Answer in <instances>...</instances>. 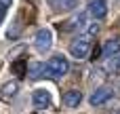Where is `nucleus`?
I'll list each match as a JSON object with an SVG mask.
<instances>
[{
	"mask_svg": "<svg viewBox=\"0 0 120 114\" xmlns=\"http://www.w3.org/2000/svg\"><path fill=\"white\" fill-rule=\"evenodd\" d=\"M17 91H19V83H17V80H8V83H4L2 89H0V99H2V102H11V99L17 95Z\"/></svg>",
	"mask_w": 120,
	"mask_h": 114,
	"instance_id": "0eeeda50",
	"label": "nucleus"
},
{
	"mask_svg": "<svg viewBox=\"0 0 120 114\" xmlns=\"http://www.w3.org/2000/svg\"><path fill=\"white\" fill-rule=\"evenodd\" d=\"M89 15L93 19H103L108 15V2L105 0H89Z\"/></svg>",
	"mask_w": 120,
	"mask_h": 114,
	"instance_id": "39448f33",
	"label": "nucleus"
},
{
	"mask_svg": "<svg viewBox=\"0 0 120 114\" xmlns=\"http://www.w3.org/2000/svg\"><path fill=\"white\" fill-rule=\"evenodd\" d=\"M49 4L55 8V11H74L78 6V0H49Z\"/></svg>",
	"mask_w": 120,
	"mask_h": 114,
	"instance_id": "9b49d317",
	"label": "nucleus"
},
{
	"mask_svg": "<svg viewBox=\"0 0 120 114\" xmlns=\"http://www.w3.org/2000/svg\"><path fill=\"white\" fill-rule=\"evenodd\" d=\"M89 53H91V38H86V36H80L70 44V55L76 59H86Z\"/></svg>",
	"mask_w": 120,
	"mask_h": 114,
	"instance_id": "f03ea898",
	"label": "nucleus"
},
{
	"mask_svg": "<svg viewBox=\"0 0 120 114\" xmlns=\"http://www.w3.org/2000/svg\"><path fill=\"white\" fill-rule=\"evenodd\" d=\"M80 102H82V93L78 89H70L63 93V106L65 108H78Z\"/></svg>",
	"mask_w": 120,
	"mask_h": 114,
	"instance_id": "6e6552de",
	"label": "nucleus"
},
{
	"mask_svg": "<svg viewBox=\"0 0 120 114\" xmlns=\"http://www.w3.org/2000/svg\"><path fill=\"white\" fill-rule=\"evenodd\" d=\"M46 70H49V76L59 78V76H65L70 72V63H68V59L63 55H53L46 61Z\"/></svg>",
	"mask_w": 120,
	"mask_h": 114,
	"instance_id": "f257e3e1",
	"label": "nucleus"
},
{
	"mask_svg": "<svg viewBox=\"0 0 120 114\" xmlns=\"http://www.w3.org/2000/svg\"><path fill=\"white\" fill-rule=\"evenodd\" d=\"M11 4H13V0H0V23H2V19H4V15H6Z\"/></svg>",
	"mask_w": 120,
	"mask_h": 114,
	"instance_id": "ddd939ff",
	"label": "nucleus"
},
{
	"mask_svg": "<svg viewBox=\"0 0 120 114\" xmlns=\"http://www.w3.org/2000/svg\"><path fill=\"white\" fill-rule=\"evenodd\" d=\"M118 114H120V112H118Z\"/></svg>",
	"mask_w": 120,
	"mask_h": 114,
	"instance_id": "2eb2a0df",
	"label": "nucleus"
},
{
	"mask_svg": "<svg viewBox=\"0 0 120 114\" xmlns=\"http://www.w3.org/2000/svg\"><path fill=\"white\" fill-rule=\"evenodd\" d=\"M32 102H34V108L42 110V108H49L53 99H51V93H49V91H44V89H38V91H34V95H32Z\"/></svg>",
	"mask_w": 120,
	"mask_h": 114,
	"instance_id": "423d86ee",
	"label": "nucleus"
},
{
	"mask_svg": "<svg viewBox=\"0 0 120 114\" xmlns=\"http://www.w3.org/2000/svg\"><path fill=\"white\" fill-rule=\"evenodd\" d=\"M101 55H103L105 59H110V57H114V55H120V38L108 40V42L103 44V49H101Z\"/></svg>",
	"mask_w": 120,
	"mask_h": 114,
	"instance_id": "1a4fd4ad",
	"label": "nucleus"
},
{
	"mask_svg": "<svg viewBox=\"0 0 120 114\" xmlns=\"http://www.w3.org/2000/svg\"><path fill=\"white\" fill-rule=\"evenodd\" d=\"M51 44H53V32H51L49 28L38 30L36 36H34V47H36L40 53H46V51L51 49Z\"/></svg>",
	"mask_w": 120,
	"mask_h": 114,
	"instance_id": "7ed1b4c3",
	"label": "nucleus"
},
{
	"mask_svg": "<svg viewBox=\"0 0 120 114\" xmlns=\"http://www.w3.org/2000/svg\"><path fill=\"white\" fill-rule=\"evenodd\" d=\"M112 97H114V89L112 87H99V89L93 91V95L89 97V102H91V106H103Z\"/></svg>",
	"mask_w": 120,
	"mask_h": 114,
	"instance_id": "20e7f679",
	"label": "nucleus"
},
{
	"mask_svg": "<svg viewBox=\"0 0 120 114\" xmlns=\"http://www.w3.org/2000/svg\"><path fill=\"white\" fill-rule=\"evenodd\" d=\"M105 72L114 74V76H120V55H114V57L105 59Z\"/></svg>",
	"mask_w": 120,
	"mask_h": 114,
	"instance_id": "f8f14e48",
	"label": "nucleus"
},
{
	"mask_svg": "<svg viewBox=\"0 0 120 114\" xmlns=\"http://www.w3.org/2000/svg\"><path fill=\"white\" fill-rule=\"evenodd\" d=\"M13 70H15L19 76H23V72L27 74V70H25V63H23V61H15V63H13Z\"/></svg>",
	"mask_w": 120,
	"mask_h": 114,
	"instance_id": "4468645a",
	"label": "nucleus"
},
{
	"mask_svg": "<svg viewBox=\"0 0 120 114\" xmlns=\"http://www.w3.org/2000/svg\"><path fill=\"white\" fill-rule=\"evenodd\" d=\"M27 74H30V78H42V76H49L46 63H40V61L30 63V66H27Z\"/></svg>",
	"mask_w": 120,
	"mask_h": 114,
	"instance_id": "9d476101",
	"label": "nucleus"
}]
</instances>
